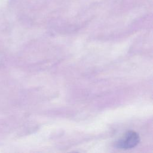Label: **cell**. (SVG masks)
I'll return each instance as SVG.
<instances>
[{"instance_id": "6da1fadb", "label": "cell", "mask_w": 153, "mask_h": 153, "mask_svg": "<svg viewBox=\"0 0 153 153\" xmlns=\"http://www.w3.org/2000/svg\"><path fill=\"white\" fill-rule=\"evenodd\" d=\"M139 142V134L132 131L127 132L123 137L116 143V147L119 149H127L135 147Z\"/></svg>"}]
</instances>
